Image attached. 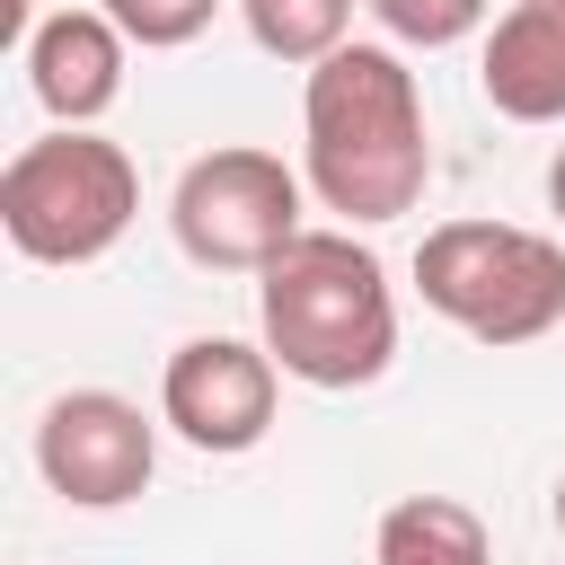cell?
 Here are the masks:
<instances>
[{"label":"cell","instance_id":"1","mask_svg":"<svg viewBox=\"0 0 565 565\" xmlns=\"http://www.w3.org/2000/svg\"><path fill=\"white\" fill-rule=\"evenodd\" d=\"M300 177L344 230L406 221L433 185L424 88L397 44H335L300 88Z\"/></svg>","mask_w":565,"mask_h":565},{"label":"cell","instance_id":"2","mask_svg":"<svg viewBox=\"0 0 565 565\" xmlns=\"http://www.w3.org/2000/svg\"><path fill=\"white\" fill-rule=\"evenodd\" d=\"M265 353L300 388H371L397 362V291L388 265L353 230H300L256 274Z\"/></svg>","mask_w":565,"mask_h":565},{"label":"cell","instance_id":"3","mask_svg":"<svg viewBox=\"0 0 565 565\" xmlns=\"http://www.w3.org/2000/svg\"><path fill=\"white\" fill-rule=\"evenodd\" d=\"M141 212V168L97 124H53L0 168V230L26 265H97Z\"/></svg>","mask_w":565,"mask_h":565},{"label":"cell","instance_id":"4","mask_svg":"<svg viewBox=\"0 0 565 565\" xmlns=\"http://www.w3.org/2000/svg\"><path fill=\"white\" fill-rule=\"evenodd\" d=\"M415 291L477 344H539L565 327V247L521 221H441L415 247Z\"/></svg>","mask_w":565,"mask_h":565},{"label":"cell","instance_id":"5","mask_svg":"<svg viewBox=\"0 0 565 565\" xmlns=\"http://www.w3.org/2000/svg\"><path fill=\"white\" fill-rule=\"evenodd\" d=\"M300 203H309V177H300V168H282V159L256 150V141H230V150L185 159V177H177V194H168V230H177V247H185L194 265H212V274H265V265L309 230Z\"/></svg>","mask_w":565,"mask_h":565},{"label":"cell","instance_id":"6","mask_svg":"<svg viewBox=\"0 0 565 565\" xmlns=\"http://www.w3.org/2000/svg\"><path fill=\"white\" fill-rule=\"evenodd\" d=\"M159 468V424L124 388H62L35 415V477L71 512H115L150 486Z\"/></svg>","mask_w":565,"mask_h":565},{"label":"cell","instance_id":"7","mask_svg":"<svg viewBox=\"0 0 565 565\" xmlns=\"http://www.w3.org/2000/svg\"><path fill=\"white\" fill-rule=\"evenodd\" d=\"M274 397H282V362L247 335H185L159 371V424L212 459H238L274 433Z\"/></svg>","mask_w":565,"mask_h":565},{"label":"cell","instance_id":"8","mask_svg":"<svg viewBox=\"0 0 565 565\" xmlns=\"http://www.w3.org/2000/svg\"><path fill=\"white\" fill-rule=\"evenodd\" d=\"M124 53H132V35L106 9H53L26 35V88L53 124H97L124 97Z\"/></svg>","mask_w":565,"mask_h":565},{"label":"cell","instance_id":"9","mask_svg":"<svg viewBox=\"0 0 565 565\" xmlns=\"http://www.w3.org/2000/svg\"><path fill=\"white\" fill-rule=\"evenodd\" d=\"M477 88L503 124H565V0H503L477 53Z\"/></svg>","mask_w":565,"mask_h":565},{"label":"cell","instance_id":"10","mask_svg":"<svg viewBox=\"0 0 565 565\" xmlns=\"http://www.w3.org/2000/svg\"><path fill=\"white\" fill-rule=\"evenodd\" d=\"M371 565H494V539L459 494H406L380 512Z\"/></svg>","mask_w":565,"mask_h":565},{"label":"cell","instance_id":"11","mask_svg":"<svg viewBox=\"0 0 565 565\" xmlns=\"http://www.w3.org/2000/svg\"><path fill=\"white\" fill-rule=\"evenodd\" d=\"M238 18H247V35H256V53H274V62H327L335 44H353V0H238Z\"/></svg>","mask_w":565,"mask_h":565},{"label":"cell","instance_id":"12","mask_svg":"<svg viewBox=\"0 0 565 565\" xmlns=\"http://www.w3.org/2000/svg\"><path fill=\"white\" fill-rule=\"evenodd\" d=\"M362 9H371V18L388 26V44H415V53H441V44H459V35H477L494 0H362Z\"/></svg>","mask_w":565,"mask_h":565},{"label":"cell","instance_id":"13","mask_svg":"<svg viewBox=\"0 0 565 565\" xmlns=\"http://www.w3.org/2000/svg\"><path fill=\"white\" fill-rule=\"evenodd\" d=\"M141 53H177V44H194L212 18H221V0H97Z\"/></svg>","mask_w":565,"mask_h":565},{"label":"cell","instance_id":"14","mask_svg":"<svg viewBox=\"0 0 565 565\" xmlns=\"http://www.w3.org/2000/svg\"><path fill=\"white\" fill-rule=\"evenodd\" d=\"M547 212H556V221H565V150H556V159H547Z\"/></svg>","mask_w":565,"mask_h":565},{"label":"cell","instance_id":"15","mask_svg":"<svg viewBox=\"0 0 565 565\" xmlns=\"http://www.w3.org/2000/svg\"><path fill=\"white\" fill-rule=\"evenodd\" d=\"M547 512H556V539H565V477H556V503H547Z\"/></svg>","mask_w":565,"mask_h":565}]
</instances>
